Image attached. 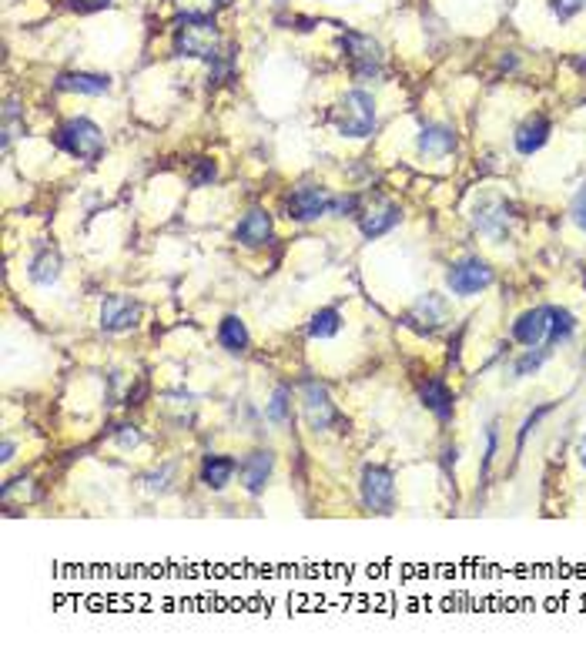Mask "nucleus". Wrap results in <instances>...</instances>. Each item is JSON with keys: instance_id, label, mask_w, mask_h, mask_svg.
Segmentation results:
<instances>
[{"instance_id": "obj_1", "label": "nucleus", "mask_w": 586, "mask_h": 653, "mask_svg": "<svg viewBox=\"0 0 586 653\" xmlns=\"http://www.w3.org/2000/svg\"><path fill=\"white\" fill-rule=\"evenodd\" d=\"M175 51L181 57L218 61L222 57V34L211 24V17H188L175 31Z\"/></svg>"}, {"instance_id": "obj_2", "label": "nucleus", "mask_w": 586, "mask_h": 653, "mask_svg": "<svg viewBox=\"0 0 586 653\" xmlns=\"http://www.w3.org/2000/svg\"><path fill=\"white\" fill-rule=\"evenodd\" d=\"M332 124L345 138H369L376 128V101L365 91H349L332 108Z\"/></svg>"}, {"instance_id": "obj_3", "label": "nucleus", "mask_w": 586, "mask_h": 653, "mask_svg": "<svg viewBox=\"0 0 586 653\" xmlns=\"http://www.w3.org/2000/svg\"><path fill=\"white\" fill-rule=\"evenodd\" d=\"M57 144L64 148L67 155L81 158V161H98L104 155V134L94 121L88 118H74L57 131Z\"/></svg>"}, {"instance_id": "obj_4", "label": "nucleus", "mask_w": 586, "mask_h": 653, "mask_svg": "<svg viewBox=\"0 0 586 653\" xmlns=\"http://www.w3.org/2000/svg\"><path fill=\"white\" fill-rule=\"evenodd\" d=\"M473 225L476 232L493 238V242H506L513 225H516V211L506 198H483L473 208Z\"/></svg>"}, {"instance_id": "obj_5", "label": "nucleus", "mask_w": 586, "mask_h": 653, "mask_svg": "<svg viewBox=\"0 0 586 653\" xmlns=\"http://www.w3.org/2000/svg\"><path fill=\"white\" fill-rule=\"evenodd\" d=\"M446 285L453 295H479L483 288L493 285V268L483 258H463L446 272Z\"/></svg>"}, {"instance_id": "obj_6", "label": "nucleus", "mask_w": 586, "mask_h": 653, "mask_svg": "<svg viewBox=\"0 0 586 653\" xmlns=\"http://www.w3.org/2000/svg\"><path fill=\"white\" fill-rule=\"evenodd\" d=\"M362 503L369 510L376 513H392V503H396V479L389 469L382 466H365L362 473Z\"/></svg>"}, {"instance_id": "obj_7", "label": "nucleus", "mask_w": 586, "mask_h": 653, "mask_svg": "<svg viewBox=\"0 0 586 653\" xmlns=\"http://www.w3.org/2000/svg\"><path fill=\"white\" fill-rule=\"evenodd\" d=\"M342 47L352 57V67L359 78H379L382 74V47H379V41L365 37V34L345 31Z\"/></svg>"}, {"instance_id": "obj_8", "label": "nucleus", "mask_w": 586, "mask_h": 653, "mask_svg": "<svg viewBox=\"0 0 586 653\" xmlns=\"http://www.w3.org/2000/svg\"><path fill=\"white\" fill-rule=\"evenodd\" d=\"M302 412H305V422H309L315 432L329 429V426L339 419L329 389L319 386V382H305V389H302Z\"/></svg>"}, {"instance_id": "obj_9", "label": "nucleus", "mask_w": 586, "mask_h": 653, "mask_svg": "<svg viewBox=\"0 0 586 653\" xmlns=\"http://www.w3.org/2000/svg\"><path fill=\"white\" fill-rule=\"evenodd\" d=\"M550 322H553V305H540V309L523 312L516 325H513V339L526 349L533 345H550Z\"/></svg>"}, {"instance_id": "obj_10", "label": "nucleus", "mask_w": 586, "mask_h": 653, "mask_svg": "<svg viewBox=\"0 0 586 653\" xmlns=\"http://www.w3.org/2000/svg\"><path fill=\"white\" fill-rule=\"evenodd\" d=\"M332 198L325 188H299L292 198H288V218L295 222H312L319 215H329L332 211Z\"/></svg>"}, {"instance_id": "obj_11", "label": "nucleus", "mask_w": 586, "mask_h": 653, "mask_svg": "<svg viewBox=\"0 0 586 653\" xmlns=\"http://www.w3.org/2000/svg\"><path fill=\"white\" fill-rule=\"evenodd\" d=\"M138 315H141V309H138L131 299L111 295V299H104V305H101V329H108V332H128V329L138 325Z\"/></svg>"}, {"instance_id": "obj_12", "label": "nucleus", "mask_w": 586, "mask_h": 653, "mask_svg": "<svg viewBox=\"0 0 586 653\" xmlns=\"http://www.w3.org/2000/svg\"><path fill=\"white\" fill-rule=\"evenodd\" d=\"M446 315H449V305H446L443 295H436V292H429V295H422L416 305H412L409 312V325H416L419 332H436L439 325L446 322Z\"/></svg>"}, {"instance_id": "obj_13", "label": "nucleus", "mask_w": 586, "mask_h": 653, "mask_svg": "<svg viewBox=\"0 0 586 653\" xmlns=\"http://www.w3.org/2000/svg\"><path fill=\"white\" fill-rule=\"evenodd\" d=\"M235 238L245 245V248H262V245L272 238V218H268V211L262 208H252L245 215L238 228H235Z\"/></svg>"}, {"instance_id": "obj_14", "label": "nucleus", "mask_w": 586, "mask_h": 653, "mask_svg": "<svg viewBox=\"0 0 586 653\" xmlns=\"http://www.w3.org/2000/svg\"><path fill=\"white\" fill-rule=\"evenodd\" d=\"M550 134H553V124L536 114V118H530V121H523L516 128V151L520 155H536L543 144L550 141Z\"/></svg>"}, {"instance_id": "obj_15", "label": "nucleus", "mask_w": 586, "mask_h": 653, "mask_svg": "<svg viewBox=\"0 0 586 653\" xmlns=\"http://www.w3.org/2000/svg\"><path fill=\"white\" fill-rule=\"evenodd\" d=\"M419 151L422 155H432V158H446L456 151V131L453 128H446V124H426L419 131Z\"/></svg>"}, {"instance_id": "obj_16", "label": "nucleus", "mask_w": 586, "mask_h": 653, "mask_svg": "<svg viewBox=\"0 0 586 653\" xmlns=\"http://www.w3.org/2000/svg\"><path fill=\"white\" fill-rule=\"evenodd\" d=\"M402 222V211L396 208V205H389V201H382V205H376V208H369L362 215V235L365 238H379V235L392 232L396 225Z\"/></svg>"}, {"instance_id": "obj_17", "label": "nucleus", "mask_w": 586, "mask_h": 653, "mask_svg": "<svg viewBox=\"0 0 586 653\" xmlns=\"http://www.w3.org/2000/svg\"><path fill=\"white\" fill-rule=\"evenodd\" d=\"M272 466H275V459H272V453H252L248 459L242 463V483L248 493H262L268 483V476H272Z\"/></svg>"}, {"instance_id": "obj_18", "label": "nucleus", "mask_w": 586, "mask_h": 653, "mask_svg": "<svg viewBox=\"0 0 586 653\" xmlns=\"http://www.w3.org/2000/svg\"><path fill=\"white\" fill-rule=\"evenodd\" d=\"M419 399L436 419H449V416H453V392L446 389L443 379H429V382L422 386Z\"/></svg>"}, {"instance_id": "obj_19", "label": "nucleus", "mask_w": 586, "mask_h": 653, "mask_svg": "<svg viewBox=\"0 0 586 653\" xmlns=\"http://www.w3.org/2000/svg\"><path fill=\"white\" fill-rule=\"evenodd\" d=\"M57 88L61 91H74V94H108L111 91V81L104 74H61L57 78Z\"/></svg>"}, {"instance_id": "obj_20", "label": "nucleus", "mask_w": 586, "mask_h": 653, "mask_svg": "<svg viewBox=\"0 0 586 653\" xmlns=\"http://www.w3.org/2000/svg\"><path fill=\"white\" fill-rule=\"evenodd\" d=\"M235 459L228 456H208L205 459V469H201V479H205V486L208 489H225L228 486V479L235 476Z\"/></svg>"}, {"instance_id": "obj_21", "label": "nucleus", "mask_w": 586, "mask_h": 653, "mask_svg": "<svg viewBox=\"0 0 586 653\" xmlns=\"http://www.w3.org/2000/svg\"><path fill=\"white\" fill-rule=\"evenodd\" d=\"M57 278H61V255H57V252H41V255H34V262H31L34 285H51Z\"/></svg>"}, {"instance_id": "obj_22", "label": "nucleus", "mask_w": 586, "mask_h": 653, "mask_svg": "<svg viewBox=\"0 0 586 653\" xmlns=\"http://www.w3.org/2000/svg\"><path fill=\"white\" fill-rule=\"evenodd\" d=\"M218 339H222V345L228 352H245V349H248V329H245V322L235 319V315H228V319L222 322Z\"/></svg>"}, {"instance_id": "obj_23", "label": "nucleus", "mask_w": 586, "mask_h": 653, "mask_svg": "<svg viewBox=\"0 0 586 653\" xmlns=\"http://www.w3.org/2000/svg\"><path fill=\"white\" fill-rule=\"evenodd\" d=\"M339 325H342V315L335 309H322L312 315V325H309V335L312 339H332L339 332Z\"/></svg>"}, {"instance_id": "obj_24", "label": "nucleus", "mask_w": 586, "mask_h": 653, "mask_svg": "<svg viewBox=\"0 0 586 653\" xmlns=\"http://www.w3.org/2000/svg\"><path fill=\"white\" fill-rule=\"evenodd\" d=\"M576 332V315L566 309H556L553 305V322H550V345L556 342H566L570 335Z\"/></svg>"}, {"instance_id": "obj_25", "label": "nucleus", "mask_w": 586, "mask_h": 653, "mask_svg": "<svg viewBox=\"0 0 586 653\" xmlns=\"http://www.w3.org/2000/svg\"><path fill=\"white\" fill-rule=\"evenodd\" d=\"M222 4L225 0H175V7L185 14V17H211Z\"/></svg>"}, {"instance_id": "obj_26", "label": "nucleus", "mask_w": 586, "mask_h": 653, "mask_svg": "<svg viewBox=\"0 0 586 653\" xmlns=\"http://www.w3.org/2000/svg\"><path fill=\"white\" fill-rule=\"evenodd\" d=\"M546 359H550V349H546V345H533L530 352H526L520 362H516V376L523 379V376H530V372H536V369H540Z\"/></svg>"}, {"instance_id": "obj_27", "label": "nucleus", "mask_w": 586, "mask_h": 653, "mask_svg": "<svg viewBox=\"0 0 586 653\" xmlns=\"http://www.w3.org/2000/svg\"><path fill=\"white\" fill-rule=\"evenodd\" d=\"M268 419L278 422V426L288 422V389H275V396L268 402Z\"/></svg>"}, {"instance_id": "obj_28", "label": "nucleus", "mask_w": 586, "mask_h": 653, "mask_svg": "<svg viewBox=\"0 0 586 653\" xmlns=\"http://www.w3.org/2000/svg\"><path fill=\"white\" fill-rule=\"evenodd\" d=\"M583 7H586V0H550V11H553L556 21H573Z\"/></svg>"}, {"instance_id": "obj_29", "label": "nucleus", "mask_w": 586, "mask_h": 653, "mask_svg": "<svg viewBox=\"0 0 586 653\" xmlns=\"http://www.w3.org/2000/svg\"><path fill=\"white\" fill-rule=\"evenodd\" d=\"M17 128H21V124H17V101H7V111H4V151L11 148Z\"/></svg>"}, {"instance_id": "obj_30", "label": "nucleus", "mask_w": 586, "mask_h": 653, "mask_svg": "<svg viewBox=\"0 0 586 653\" xmlns=\"http://www.w3.org/2000/svg\"><path fill=\"white\" fill-rule=\"evenodd\" d=\"M570 215H573V222L580 225L586 232V185L573 195V205H570Z\"/></svg>"}, {"instance_id": "obj_31", "label": "nucleus", "mask_w": 586, "mask_h": 653, "mask_svg": "<svg viewBox=\"0 0 586 653\" xmlns=\"http://www.w3.org/2000/svg\"><path fill=\"white\" fill-rule=\"evenodd\" d=\"M553 409V406H543V409H536L533 416H526V422H523V429H520V439H516V453H523V443H526V436H530V429L536 426V422L546 416V412Z\"/></svg>"}, {"instance_id": "obj_32", "label": "nucleus", "mask_w": 586, "mask_h": 653, "mask_svg": "<svg viewBox=\"0 0 586 653\" xmlns=\"http://www.w3.org/2000/svg\"><path fill=\"white\" fill-rule=\"evenodd\" d=\"M496 443H499L496 422H489V426H486V456H483V469H489V466H493V456H496Z\"/></svg>"}, {"instance_id": "obj_33", "label": "nucleus", "mask_w": 586, "mask_h": 653, "mask_svg": "<svg viewBox=\"0 0 586 653\" xmlns=\"http://www.w3.org/2000/svg\"><path fill=\"white\" fill-rule=\"evenodd\" d=\"M355 208H359V198H355V195H339V198H332V211H329V215H352Z\"/></svg>"}, {"instance_id": "obj_34", "label": "nucleus", "mask_w": 586, "mask_h": 653, "mask_svg": "<svg viewBox=\"0 0 586 653\" xmlns=\"http://www.w3.org/2000/svg\"><path fill=\"white\" fill-rule=\"evenodd\" d=\"M138 443H141V432L134 429V426H124V429L118 432V446H121V449H131V446Z\"/></svg>"}, {"instance_id": "obj_35", "label": "nucleus", "mask_w": 586, "mask_h": 653, "mask_svg": "<svg viewBox=\"0 0 586 653\" xmlns=\"http://www.w3.org/2000/svg\"><path fill=\"white\" fill-rule=\"evenodd\" d=\"M211 178H215V165H211V161H201V171L195 175V185H205Z\"/></svg>"}, {"instance_id": "obj_36", "label": "nucleus", "mask_w": 586, "mask_h": 653, "mask_svg": "<svg viewBox=\"0 0 586 653\" xmlns=\"http://www.w3.org/2000/svg\"><path fill=\"white\" fill-rule=\"evenodd\" d=\"M74 4H81L84 11H94V7H108L111 0H74Z\"/></svg>"}, {"instance_id": "obj_37", "label": "nucleus", "mask_w": 586, "mask_h": 653, "mask_svg": "<svg viewBox=\"0 0 586 653\" xmlns=\"http://www.w3.org/2000/svg\"><path fill=\"white\" fill-rule=\"evenodd\" d=\"M14 453H17V446H14L11 439H7V443H4V449H0V459H4V463H11Z\"/></svg>"}, {"instance_id": "obj_38", "label": "nucleus", "mask_w": 586, "mask_h": 653, "mask_svg": "<svg viewBox=\"0 0 586 653\" xmlns=\"http://www.w3.org/2000/svg\"><path fill=\"white\" fill-rule=\"evenodd\" d=\"M576 453H580V463L586 466V436L580 439V446H576Z\"/></svg>"}, {"instance_id": "obj_39", "label": "nucleus", "mask_w": 586, "mask_h": 653, "mask_svg": "<svg viewBox=\"0 0 586 653\" xmlns=\"http://www.w3.org/2000/svg\"><path fill=\"white\" fill-rule=\"evenodd\" d=\"M583 71H586V61H583Z\"/></svg>"}]
</instances>
